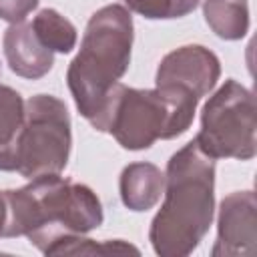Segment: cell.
<instances>
[{
  "instance_id": "cell-1",
  "label": "cell",
  "mask_w": 257,
  "mask_h": 257,
  "mask_svg": "<svg viewBox=\"0 0 257 257\" xmlns=\"http://www.w3.org/2000/svg\"><path fill=\"white\" fill-rule=\"evenodd\" d=\"M163 193L149 241L161 257H185L199 247L215 215V159L195 139L169 159Z\"/></svg>"
},
{
  "instance_id": "cell-2",
  "label": "cell",
  "mask_w": 257,
  "mask_h": 257,
  "mask_svg": "<svg viewBox=\"0 0 257 257\" xmlns=\"http://www.w3.org/2000/svg\"><path fill=\"white\" fill-rule=\"evenodd\" d=\"M4 193L8 201L6 237H26L42 253L64 237L98 229L104 219L96 193L60 175H42Z\"/></svg>"
},
{
  "instance_id": "cell-3",
  "label": "cell",
  "mask_w": 257,
  "mask_h": 257,
  "mask_svg": "<svg viewBox=\"0 0 257 257\" xmlns=\"http://www.w3.org/2000/svg\"><path fill=\"white\" fill-rule=\"evenodd\" d=\"M133 38L131 10L120 4H106L88 18L66 82L78 112L92 126L100 118L108 92L128 70Z\"/></svg>"
},
{
  "instance_id": "cell-4",
  "label": "cell",
  "mask_w": 257,
  "mask_h": 257,
  "mask_svg": "<svg viewBox=\"0 0 257 257\" xmlns=\"http://www.w3.org/2000/svg\"><path fill=\"white\" fill-rule=\"evenodd\" d=\"M199 100L171 88H133L116 82L96 120L98 133H110L126 151H145L159 139H177L189 131Z\"/></svg>"
},
{
  "instance_id": "cell-5",
  "label": "cell",
  "mask_w": 257,
  "mask_h": 257,
  "mask_svg": "<svg viewBox=\"0 0 257 257\" xmlns=\"http://www.w3.org/2000/svg\"><path fill=\"white\" fill-rule=\"evenodd\" d=\"M72 131L66 104L52 94L24 100V122L16 143V173L24 179L60 175L70 157Z\"/></svg>"
},
{
  "instance_id": "cell-6",
  "label": "cell",
  "mask_w": 257,
  "mask_h": 257,
  "mask_svg": "<svg viewBox=\"0 0 257 257\" xmlns=\"http://www.w3.org/2000/svg\"><path fill=\"white\" fill-rule=\"evenodd\" d=\"M255 128L253 92L241 82L227 78L223 86L205 102L195 143L215 161H251L257 153Z\"/></svg>"
},
{
  "instance_id": "cell-7",
  "label": "cell",
  "mask_w": 257,
  "mask_h": 257,
  "mask_svg": "<svg viewBox=\"0 0 257 257\" xmlns=\"http://www.w3.org/2000/svg\"><path fill=\"white\" fill-rule=\"evenodd\" d=\"M221 76V62L215 52L201 44H185L169 54L157 66V88H171L201 100Z\"/></svg>"
},
{
  "instance_id": "cell-8",
  "label": "cell",
  "mask_w": 257,
  "mask_h": 257,
  "mask_svg": "<svg viewBox=\"0 0 257 257\" xmlns=\"http://www.w3.org/2000/svg\"><path fill=\"white\" fill-rule=\"evenodd\" d=\"M257 201L253 191H235L219 205L217 241L213 257L255 255L257 251Z\"/></svg>"
},
{
  "instance_id": "cell-9",
  "label": "cell",
  "mask_w": 257,
  "mask_h": 257,
  "mask_svg": "<svg viewBox=\"0 0 257 257\" xmlns=\"http://www.w3.org/2000/svg\"><path fill=\"white\" fill-rule=\"evenodd\" d=\"M2 50L10 70L28 80L46 76L54 66V52L38 40L32 24L24 20L6 28L2 36Z\"/></svg>"
},
{
  "instance_id": "cell-10",
  "label": "cell",
  "mask_w": 257,
  "mask_h": 257,
  "mask_svg": "<svg viewBox=\"0 0 257 257\" xmlns=\"http://www.w3.org/2000/svg\"><path fill=\"white\" fill-rule=\"evenodd\" d=\"M165 191V173L153 163H131L118 179L120 201L126 209L143 213L153 209Z\"/></svg>"
},
{
  "instance_id": "cell-11",
  "label": "cell",
  "mask_w": 257,
  "mask_h": 257,
  "mask_svg": "<svg viewBox=\"0 0 257 257\" xmlns=\"http://www.w3.org/2000/svg\"><path fill=\"white\" fill-rule=\"evenodd\" d=\"M24 122V100L18 90L0 82V171H16V143Z\"/></svg>"
},
{
  "instance_id": "cell-12",
  "label": "cell",
  "mask_w": 257,
  "mask_h": 257,
  "mask_svg": "<svg viewBox=\"0 0 257 257\" xmlns=\"http://www.w3.org/2000/svg\"><path fill=\"white\" fill-rule=\"evenodd\" d=\"M203 16L209 28L223 40H241L249 30L247 0H205Z\"/></svg>"
},
{
  "instance_id": "cell-13",
  "label": "cell",
  "mask_w": 257,
  "mask_h": 257,
  "mask_svg": "<svg viewBox=\"0 0 257 257\" xmlns=\"http://www.w3.org/2000/svg\"><path fill=\"white\" fill-rule=\"evenodd\" d=\"M38 40L52 52L68 54L76 46V28L54 8H42L30 22Z\"/></svg>"
},
{
  "instance_id": "cell-14",
  "label": "cell",
  "mask_w": 257,
  "mask_h": 257,
  "mask_svg": "<svg viewBox=\"0 0 257 257\" xmlns=\"http://www.w3.org/2000/svg\"><path fill=\"white\" fill-rule=\"evenodd\" d=\"M94 253H139L137 247L124 243L122 239L114 241H94L84 235H70L46 249V255H94Z\"/></svg>"
},
{
  "instance_id": "cell-15",
  "label": "cell",
  "mask_w": 257,
  "mask_h": 257,
  "mask_svg": "<svg viewBox=\"0 0 257 257\" xmlns=\"http://www.w3.org/2000/svg\"><path fill=\"white\" fill-rule=\"evenodd\" d=\"M128 10L149 20H173L191 14L201 0H122Z\"/></svg>"
},
{
  "instance_id": "cell-16",
  "label": "cell",
  "mask_w": 257,
  "mask_h": 257,
  "mask_svg": "<svg viewBox=\"0 0 257 257\" xmlns=\"http://www.w3.org/2000/svg\"><path fill=\"white\" fill-rule=\"evenodd\" d=\"M36 6L38 0H0V20L8 24L22 22Z\"/></svg>"
},
{
  "instance_id": "cell-17",
  "label": "cell",
  "mask_w": 257,
  "mask_h": 257,
  "mask_svg": "<svg viewBox=\"0 0 257 257\" xmlns=\"http://www.w3.org/2000/svg\"><path fill=\"white\" fill-rule=\"evenodd\" d=\"M6 227H8V201H6V193L0 191V237H6Z\"/></svg>"
},
{
  "instance_id": "cell-18",
  "label": "cell",
  "mask_w": 257,
  "mask_h": 257,
  "mask_svg": "<svg viewBox=\"0 0 257 257\" xmlns=\"http://www.w3.org/2000/svg\"><path fill=\"white\" fill-rule=\"evenodd\" d=\"M0 72H2V68H0Z\"/></svg>"
}]
</instances>
